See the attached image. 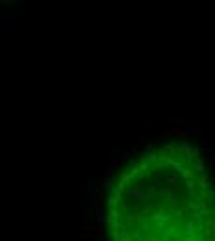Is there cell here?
Segmentation results:
<instances>
[{
	"label": "cell",
	"mask_w": 215,
	"mask_h": 241,
	"mask_svg": "<svg viewBox=\"0 0 215 241\" xmlns=\"http://www.w3.org/2000/svg\"><path fill=\"white\" fill-rule=\"evenodd\" d=\"M199 173L186 147H165L124 171L109 197L111 241H202Z\"/></svg>",
	"instance_id": "6da1fadb"
}]
</instances>
